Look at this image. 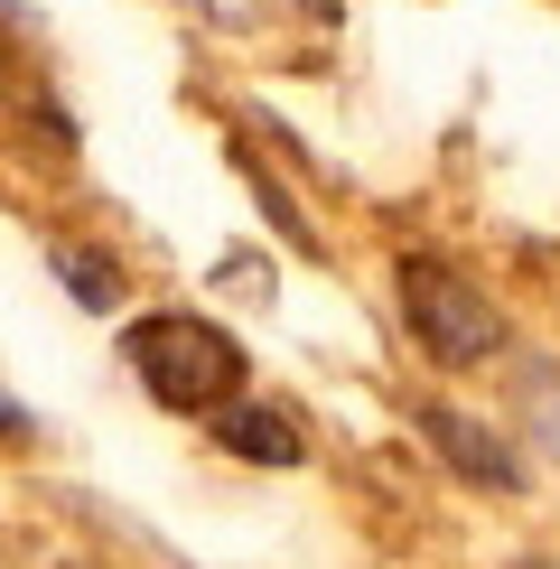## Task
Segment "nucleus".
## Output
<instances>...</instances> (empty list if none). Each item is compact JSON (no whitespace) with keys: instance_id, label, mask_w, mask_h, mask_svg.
<instances>
[{"instance_id":"f257e3e1","label":"nucleus","mask_w":560,"mask_h":569,"mask_svg":"<svg viewBox=\"0 0 560 569\" xmlns=\"http://www.w3.org/2000/svg\"><path fill=\"white\" fill-rule=\"evenodd\" d=\"M122 355H131L140 392H150L159 411L206 420V411H224V401H243V346H233L216 318H197V308H159V318H131Z\"/></svg>"},{"instance_id":"f03ea898","label":"nucleus","mask_w":560,"mask_h":569,"mask_svg":"<svg viewBox=\"0 0 560 569\" xmlns=\"http://www.w3.org/2000/svg\"><path fill=\"white\" fill-rule=\"evenodd\" d=\"M402 318L430 365H486L504 346V308L449 262H402Z\"/></svg>"},{"instance_id":"7ed1b4c3","label":"nucleus","mask_w":560,"mask_h":569,"mask_svg":"<svg viewBox=\"0 0 560 569\" xmlns=\"http://www.w3.org/2000/svg\"><path fill=\"white\" fill-rule=\"evenodd\" d=\"M420 439H430V448H439V458H449L477 495H513V486H523V458H513V439L496 430V420H477L467 401H430V411H420Z\"/></svg>"},{"instance_id":"20e7f679","label":"nucleus","mask_w":560,"mask_h":569,"mask_svg":"<svg viewBox=\"0 0 560 569\" xmlns=\"http://www.w3.org/2000/svg\"><path fill=\"white\" fill-rule=\"evenodd\" d=\"M216 439H224L243 467H299V458H309V430H299V411H280V401H252V392L216 411Z\"/></svg>"},{"instance_id":"39448f33","label":"nucleus","mask_w":560,"mask_h":569,"mask_svg":"<svg viewBox=\"0 0 560 569\" xmlns=\"http://www.w3.org/2000/svg\"><path fill=\"white\" fill-rule=\"evenodd\" d=\"M57 271H66V290H76L84 308H122V271H112L103 252H84V243H57Z\"/></svg>"},{"instance_id":"423d86ee","label":"nucleus","mask_w":560,"mask_h":569,"mask_svg":"<svg viewBox=\"0 0 560 569\" xmlns=\"http://www.w3.org/2000/svg\"><path fill=\"white\" fill-rule=\"evenodd\" d=\"M523 420L542 430V448L560 458V373L551 365H523Z\"/></svg>"},{"instance_id":"0eeeda50","label":"nucleus","mask_w":560,"mask_h":569,"mask_svg":"<svg viewBox=\"0 0 560 569\" xmlns=\"http://www.w3.org/2000/svg\"><path fill=\"white\" fill-rule=\"evenodd\" d=\"M187 10H206L216 29H262V19H271V0H187Z\"/></svg>"},{"instance_id":"6e6552de","label":"nucleus","mask_w":560,"mask_h":569,"mask_svg":"<svg viewBox=\"0 0 560 569\" xmlns=\"http://www.w3.org/2000/svg\"><path fill=\"white\" fill-rule=\"evenodd\" d=\"M29 430H38V420H29V411H19V401H10V392H0V439H29Z\"/></svg>"},{"instance_id":"1a4fd4ad","label":"nucleus","mask_w":560,"mask_h":569,"mask_svg":"<svg viewBox=\"0 0 560 569\" xmlns=\"http://www.w3.org/2000/svg\"><path fill=\"white\" fill-rule=\"evenodd\" d=\"M309 10H337V0H309Z\"/></svg>"},{"instance_id":"9d476101","label":"nucleus","mask_w":560,"mask_h":569,"mask_svg":"<svg viewBox=\"0 0 560 569\" xmlns=\"http://www.w3.org/2000/svg\"><path fill=\"white\" fill-rule=\"evenodd\" d=\"M523 569H551V560H523Z\"/></svg>"}]
</instances>
